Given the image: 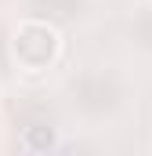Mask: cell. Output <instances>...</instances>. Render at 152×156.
<instances>
[{
    "mask_svg": "<svg viewBox=\"0 0 152 156\" xmlns=\"http://www.w3.org/2000/svg\"><path fill=\"white\" fill-rule=\"evenodd\" d=\"M54 145H58V138H54V127H47V123H29L22 131V149L26 153H47Z\"/></svg>",
    "mask_w": 152,
    "mask_h": 156,
    "instance_id": "7a4b0ae2",
    "label": "cell"
},
{
    "mask_svg": "<svg viewBox=\"0 0 152 156\" xmlns=\"http://www.w3.org/2000/svg\"><path fill=\"white\" fill-rule=\"evenodd\" d=\"M62 55V33L51 22L26 18L11 33V58L22 73H47Z\"/></svg>",
    "mask_w": 152,
    "mask_h": 156,
    "instance_id": "6da1fadb",
    "label": "cell"
},
{
    "mask_svg": "<svg viewBox=\"0 0 152 156\" xmlns=\"http://www.w3.org/2000/svg\"><path fill=\"white\" fill-rule=\"evenodd\" d=\"M149 4H152V0H149Z\"/></svg>",
    "mask_w": 152,
    "mask_h": 156,
    "instance_id": "3957f363",
    "label": "cell"
}]
</instances>
